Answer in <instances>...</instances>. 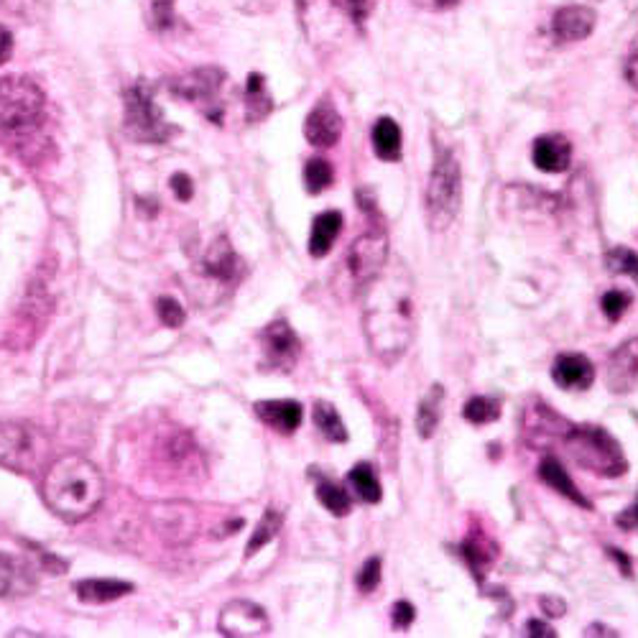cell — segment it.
I'll use <instances>...</instances> for the list:
<instances>
[{
	"label": "cell",
	"mask_w": 638,
	"mask_h": 638,
	"mask_svg": "<svg viewBox=\"0 0 638 638\" xmlns=\"http://www.w3.org/2000/svg\"><path fill=\"white\" fill-rule=\"evenodd\" d=\"M526 633H529V636H547V638L557 636V631H554V628H549L547 623H539V621H529Z\"/></svg>",
	"instance_id": "bcb514c9"
},
{
	"label": "cell",
	"mask_w": 638,
	"mask_h": 638,
	"mask_svg": "<svg viewBox=\"0 0 638 638\" xmlns=\"http://www.w3.org/2000/svg\"><path fill=\"white\" fill-rule=\"evenodd\" d=\"M49 465H52V442L44 429L16 419L0 422V468L34 478L46 473Z\"/></svg>",
	"instance_id": "3957f363"
},
{
	"label": "cell",
	"mask_w": 638,
	"mask_h": 638,
	"mask_svg": "<svg viewBox=\"0 0 638 638\" xmlns=\"http://www.w3.org/2000/svg\"><path fill=\"white\" fill-rule=\"evenodd\" d=\"M261 350H263V371L289 373L294 371L299 355H302V342L297 332L291 330L286 319H276L261 332Z\"/></svg>",
	"instance_id": "9c48e42d"
},
{
	"label": "cell",
	"mask_w": 638,
	"mask_h": 638,
	"mask_svg": "<svg viewBox=\"0 0 638 638\" xmlns=\"http://www.w3.org/2000/svg\"><path fill=\"white\" fill-rule=\"evenodd\" d=\"M631 304L633 297L623 289H610L608 294H603V299H600V307H603L605 317H608L610 322H618Z\"/></svg>",
	"instance_id": "d590c367"
},
{
	"label": "cell",
	"mask_w": 638,
	"mask_h": 638,
	"mask_svg": "<svg viewBox=\"0 0 638 638\" xmlns=\"http://www.w3.org/2000/svg\"><path fill=\"white\" fill-rule=\"evenodd\" d=\"M41 496L59 519L77 524L97 511L105 496L103 473L82 455H64L46 468Z\"/></svg>",
	"instance_id": "7a4b0ae2"
},
{
	"label": "cell",
	"mask_w": 638,
	"mask_h": 638,
	"mask_svg": "<svg viewBox=\"0 0 638 638\" xmlns=\"http://www.w3.org/2000/svg\"><path fill=\"white\" fill-rule=\"evenodd\" d=\"M373 149L383 161L401 159V128L394 118H381L373 126Z\"/></svg>",
	"instance_id": "484cf974"
},
{
	"label": "cell",
	"mask_w": 638,
	"mask_h": 638,
	"mask_svg": "<svg viewBox=\"0 0 638 638\" xmlns=\"http://www.w3.org/2000/svg\"><path fill=\"white\" fill-rule=\"evenodd\" d=\"M605 383L608 391L616 396H626L638 391V337L626 340L621 348L610 353L605 365Z\"/></svg>",
	"instance_id": "4fadbf2b"
},
{
	"label": "cell",
	"mask_w": 638,
	"mask_h": 638,
	"mask_svg": "<svg viewBox=\"0 0 638 638\" xmlns=\"http://www.w3.org/2000/svg\"><path fill=\"white\" fill-rule=\"evenodd\" d=\"M44 113V92L29 77L0 80V131L23 133L39 123Z\"/></svg>",
	"instance_id": "8992f818"
},
{
	"label": "cell",
	"mask_w": 638,
	"mask_h": 638,
	"mask_svg": "<svg viewBox=\"0 0 638 638\" xmlns=\"http://www.w3.org/2000/svg\"><path fill=\"white\" fill-rule=\"evenodd\" d=\"M146 16H149L151 29H171L174 26V0H146Z\"/></svg>",
	"instance_id": "e575fe53"
},
{
	"label": "cell",
	"mask_w": 638,
	"mask_h": 638,
	"mask_svg": "<svg viewBox=\"0 0 638 638\" xmlns=\"http://www.w3.org/2000/svg\"><path fill=\"white\" fill-rule=\"evenodd\" d=\"M442 406H445V388L432 386L422 401H419V411H416V432L419 437L429 439L439 427L442 419Z\"/></svg>",
	"instance_id": "d4e9b609"
},
{
	"label": "cell",
	"mask_w": 638,
	"mask_h": 638,
	"mask_svg": "<svg viewBox=\"0 0 638 638\" xmlns=\"http://www.w3.org/2000/svg\"><path fill=\"white\" fill-rule=\"evenodd\" d=\"M378 582H381V559L371 557L363 564V570H360L358 575L360 593H373L378 587Z\"/></svg>",
	"instance_id": "74e56055"
},
{
	"label": "cell",
	"mask_w": 638,
	"mask_h": 638,
	"mask_svg": "<svg viewBox=\"0 0 638 638\" xmlns=\"http://www.w3.org/2000/svg\"><path fill=\"white\" fill-rule=\"evenodd\" d=\"M156 312H159L161 325L171 327V330H177V327H182L184 319H187V312H184L182 304H179L177 299H171V297H161L159 302H156Z\"/></svg>",
	"instance_id": "8d00e7d4"
},
{
	"label": "cell",
	"mask_w": 638,
	"mask_h": 638,
	"mask_svg": "<svg viewBox=\"0 0 638 638\" xmlns=\"http://www.w3.org/2000/svg\"><path fill=\"white\" fill-rule=\"evenodd\" d=\"M572 424L564 422L562 414H557L554 409H549L542 399L531 401L524 411V439L526 445L534 447V450H542L549 447L557 437H564V432L570 429Z\"/></svg>",
	"instance_id": "7c38bea8"
},
{
	"label": "cell",
	"mask_w": 638,
	"mask_h": 638,
	"mask_svg": "<svg viewBox=\"0 0 638 638\" xmlns=\"http://www.w3.org/2000/svg\"><path fill=\"white\" fill-rule=\"evenodd\" d=\"M225 85V72L217 67H200L192 69L187 75L177 77L171 82V92L182 100H189V103L205 105L207 115L217 120L215 110H217V95L223 90Z\"/></svg>",
	"instance_id": "30bf717a"
},
{
	"label": "cell",
	"mask_w": 638,
	"mask_h": 638,
	"mask_svg": "<svg viewBox=\"0 0 638 638\" xmlns=\"http://www.w3.org/2000/svg\"><path fill=\"white\" fill-rule=\"evenodd\" d=\"M605 266L610 274L631 276L638 281V253H633L631 248H613L605 258Z\"/></svg>",
	"instance_id": "836d02e7"
},
{
	"label": "cell",
	"mask_w": 638,
	"mask_h": 638,
	"mask_svg": "<svg viewBox=\"0 0 638 638\" xmlns=\"http://www.w3.org/2000/svg\"><path fill=\"white\" fill-rule=\"evenodd\" d=\"M388 263V235L383 230H371L363 233L353 245H350L348 258H345V271L355 289H363L373 276Z\"/></svg>",
	"instance_id": "ba28073f"
},
{
	"label": "cell",
	"mask_w": 638,
	"mask_h": 638,
	"mask_svg": "<svg viewBox=\"0 0 638 638\" xmlns=\"http://www.w3.org/2000/svg\"><path fill=\"white\" fill-rule=\"evenodd\" d=\"M531 159H534L536 169L547 171V174H562L572 164V143L564 136H559V133L536 138Z\"/></svg>",
	"instance_id": "d6986e66"
},
{
	"label": "cell",
	"mask_w": 638,
	"mask_h": 638,
	"mask_svg": "<svg viewBox=\"0 0 638 638\" xmlns=\"http://www.w3.org/2000/svg\"><path fill=\"white\" fill-rule=\"evenodd\" d=\"M304 136L317 149H330L342 136V118L330 100H319L304 120Z\"/></svg>",
	"instance_id": "9a60e30c"
},
{
	"label": "cell",
	"mask_w": 638,
	"mask_h": 638,
	"mask_svg": "<svg viewBox=\"0 0 638 638\" xmlns=\"http://www.w3.org/2000/svg\"><path fill=\"white\" fill-rule=\"evenodd\" d=\"M256 414L261 422L274 427L276 432L291 434L297 432L299 424H302L304 409L297 401H258Z\"/></svg>",
	"instance_id": "ffe728a7"
},
{
	"label": "cell",
	"mask_w": 638,
	"mask_h": 638,
	"mask_svg": "<svg viewBox=\"0 0 638 638\" xmlns=\"http://www.w3.org/2000/svg\"><path fill=\"white\" fill-rule=\"evenodd\" d=\"M616 526L623 531H638V493H636V501H633L626 511L618 513Z\"/></svg>",
	"instance_id": "b9f144b4"
},
{
	"label": "cell",
	"mask_w": 638,
	"mask_h": 638,
	"mask_svg": "<svg viewBox=\"0 0 638 638\" xmlns=\"http://www.w3.org/2000/svg\"><path fill=\"white\" fill-rule=\"evenodd\" d=\"M598 16L587 6H564L554 13L552 34L559 44H575L593 34Z\"/></svg>",
	"instance_id": "2e32d148"
},
{
	"label": "cell",
	"mask_w": 638,
	"mask_h": 638,
	"mask_svg": "<svg viewBox=\"0 0 638 638\" xmlns=\"http://www.w3.org/2000/svg\"><path fill=\"white\" fill-rule=\"evenodd\" d=\"M539 605H542L544 613H547L549 618L564 616V610H567V605H564V600H562V598H552V595H544V598L539 600Z\"/></svg>",
	"instance_id": "ee69618b"
},
{
	"label": "cell",
	"mask_w": 638,
	"mask_h": 638,
	"mask_svg": "<svg viewBox=\"0 0 638 638\" xmlns=\"http://www.w3.org/2000/svg\"><path fill=\"white\" fill-rule=\"evenodd\" d=\"M562 442L572 460L590 473L603 475V478H621L628 470L621 445L605 429L590 427V424L570 427L564 432Z\"/></svg>",
	"instance_id": "277c9868"
},
{
	"label": "cell",
	"mask_w": 638,
	"mask_h": 638,
	"mask_svg": "<svg viewBox=\"0 0 638 638\" xmlns=\"http://www.w3.org/2000/svg\"><path fill=\"white\" fill-rule=\"evenodd\" d=\"M342 8L348 13V18L353 23H363L365 18L371 16L373 11V0H342Z\"/></svg>",
	"instance_id": "f35d334b"
},
{
	"label": "cell",
	"mask_w": 638,
	"mask_h": 638,
	"mask_svg": "<svg viewBox=\"0 0 638 638\" xmlns=\"http://www.w3.org/2000/svg\"><path fill=\"white\" fill-rule=\"evenodd\" d=\"M317 498L319 503H322V506H325L330 513H335V516H345V513H350L348 490L342 488V485L332 483V480H319Z\"/></svg>",
	"instance_id": "1f68e13d"
},
{
	"label": "cell",
	"mask_w": 638,
	"mask_h": 638,
	"mask_svg": "<svg viewBox=\"0 0 638 638\" xmlns=\"http://www.w3.org/2000/svg\"><path fill=\"white\" fill-rule=\"evenodd\" d=\"M340 230H342V215L337 210H327L322 212V215L314 217L312 235H309V253H312L314 258L327 256L332 245H335Z\"/></svg>",
	"instance_id": "7402d4cb"
},
{
	"label": "cell",
	"mask_w": 638,
	"mask_h": 638,
	"mask_svg": "<svg viewBox=\"0 0 638 638\" xmlns=\"http://www.w3.org/2000/svg\"><path fill=\"white\" fill-rule=\"evenodd\" d=\"M279 0H235V6L245 13H266L274 11Z\"/></svg>",
	"instance_id": "7bdbcfd3"
},
{
	"label": "cell",
	"mask_w": 638,
	"mask_h": 638,
	"mask_svg": "<svg viewBox=\"0 0 638 638\" xmlns=\"http://www.w3.org/2000/svg\"><path fill=\"white\" fill-rule=\"evenodd\" d=\"M332 179H335V174H332L330 161L309 159L307 166H304V184H307L309 194L325 192L332 184Z\"/></svg>",
	"instance_id": "d6a6232c"
},
{
	"label": "cell",
	"mask_w": 638,
	"mask_h": 638,
	"mask_svg": "<svg viewBox=\"0 0 638 638\" xmlns=\"http://www.w3.org/2000/svg\"><path fill=\"white\" fill-rule=\"evenodd\" d=\"M75 593L85 603H113V600L133 593V585L123 580H97V577H90V580L77 582Z\"/></svg>",
	"instance_id": "cb8c5ba5"
},
{
	"label": "cell",
	"mask_w": 638,
	"mask_h": 638,
	"mask_svg": "<svg viewBox=\"0 0 638 638\" xmlns=\"http://www.w3.org/2000/svg\"><path fill=\"white\" fill-rule=\"evenodd\" d=\"M391 616H394L396 626L409 628L411 621L416 618V610H414V605L409 603V600H399V603L394 605V610H391Z\"/></svg>",
	"instance_id": "60d3db41"
},
{
	"label": "cell",
	"mask_w": 638,
	"mask_h": 638,
	"mask_svg": "<svg viewBox=\"0 0 638 638\" xmlns=\"http://www.w3.org/2000/svg\"><path fill=\"white\" fill-rule=\"evenodd\" d=\"M626 80L638 90V54H633L626 64Z\"/></svg>",
	"instance_id": "7dc6e473"
},
{
	"label": "cell",
	"mask_w": 638,
	"mask_h": 638,
	"mask_svg": "<svg viewBox=\"0 0 638 638\" xmlns=\"http://www.w3.org/2000/svg\"><path fill=\"white\" fill-rule=\"evenodd\" d=\"M11 52H13V36H11V31L3 29V26H0V64L8 62V57H11Z\"/></svg>",
	"instance_id": "f6af8a7d"
},
{
	"label": "cell",
	"mask_w": 638,
	"mask_h": 638,
	"mask_svg": "<svg viewBox=\"0 0 638 638\" xmlns=\"http://www.w3.org/2000/svg\"><path fill=\"white\" fill-rule=\"evenodd\" d=\"M281 524H284V516H281L279 511H274V508H268V511L263 513L261 524H258L256 531H253L251 542H248V549H245V557H253L256 552H261V549L266 547L276 534H279Z\"/></svg>",
	"instance_id": "4dcf8cb0"
},
{
	"label": "cell",
	"mask_w": 638,
	"mask_h": 638,
	"mask_svg": "<svg viewBox=\"0 0 638 638\" xmlns=\"http://www.w3.org/2000/svg\"><path fill=\"white\" fill-rule=\"evenodd\" d=\"M363 332L368 348L381 363L394 365L414 340V279L401 258L386 266L360 289Z\"/></svg>",
	"instance_id": "6da1fadb"
},
{
	"label": "cell",
	"mask_w": 638,
	"mask_h": 638,
	"mask_svg": "<svg viewBox=\"0 0 638 638\" xmlns=\"http://www.w3.org/2000/svg\"><path fill=\"white\" fill-rule=\"evenodd\" d=\"M348 480H350V485H353L355 493H358L360 501H365V503L381 501V496H383L381 483H378L376 473H373V468L368 465V462H360V465H355V468L348 473Z\"/></svg>",
	"instance_id": "f1b7e54d"
},
{
	"label": "cell",
	"mask_w": 638,
	"mask_h": 638,
	"mask_svg": "<svg viewBox=\"0 0 638 638\" xmlns=\"http://www.w3.org/2000/svg\"><path fill=\"white\" fill-rule=\"evenodd\" d=\"M169 184H171V192L177 194V200H182V202L192 200L194 184H192V179L187 177V174H182V171H177V174L171 177Z\"/></svg>",
	"instance_id": "ab89813d"
},
{
	"label": "cell",
	"mask_w": 638,
	"mask_h": 638,
	"mask_svg": "<svg viewBox=\"0 0 638 638\" xmlns=\"http://www.w3.org/2000/svg\"><path fill=\"white\" fill-rule=\"evenodd\" d=\"M126 136L138 143H166L174 136V126H169L159 105L154 103L146 85H136L126 92V120H123Z\"/></svg>",
	"instance_id": "52a82bcc"
},
{
	"label": "cell",
	"mask_w": 638,
	"mask_h": 638,
	"mask_svg": "<svg viewBox=\"0 0 638 638\" xmlns=\"http://www.w3.org/2000/svg\"><path fill=\"white\" fill-rule=\"evenodd\" d=\"M460 552H462V557L468 559L470 570L475 572L478 582H483L485 572L490 570V564L496 562L498 547H496V542H493V539H490L488 534H483L480 529H475V531H470L468 539L462 542Z\"/></svg>",
	"instance_id": "44dd1931"
},
{
	"label": "cell",
	"mask_w": 638,
	"mask_h": 638,
	"mask_svg": "<svg viewBox=\"0 0 638 638\" xmlns=\"http://www.w3.org/2000/svg\"><path fill=\"white\" fill-rule=\"evenodd\" d=\"M220 631L230 638H256L271 631L266 610L253 600H230L220 610Z\"/></svg>",
	"instance_id": "8fae6325"
},
{
	"label": "cell",
	"mask_w": 638,
	"mask_h": 638,
	"mask_svg": "<svg viewBox=\"0 0 638 638\" xmlns=\"http://www.w3.org/2000/svg\"><path fill=\"white\" fill-rule=\"evenodd\" d=\"M539 478H542L552 490L562 493L564 498H570L572 503H577V506L590 508V501L582 496L580 488L575 485V480L567 475V470L562 468V462L554 460V457H544L542 465H539Z\"/></svg>",
	"instance_id": "603a6c76"
},
{
	"label": "cell",
	"mask_w": 638,
	"mask_h": 638,
	"mask_svg": "<svg viewBox=\"0 0 638 638\" xmlns=\"http://www.w3.org/2000/svg\"><path fill=\"white\" fill-rule=\"evenodd\" d=\"M552 378L564 391H585L593 386L595 368L582 353H562L554 360Z\"/></svg>",
	"instance_id": "ac0fdd59"
},
{
	"label": "cell",
	"mask_w": 638,
	"mask_h": 638,
	"mask_svg": "<svg viewBox=\"0 0 638 638\" xmlns=\"http://www.w3.org/2000/svg\"><path fill=\"white\" fill-rule=\"evenodd\" d=\"M314 424L319 427V432L325 434L330 442H348V429L342 424L340 414H337L335 406L330 401H317L314 404Z\"/></svg>",
	"instance_id": "83f0119b"
},
{
	"label": "cell",
	"mask_w": 638,
	"mask_h": 638,
	"mask_svg": "<svg viewBox=\"0 0 638 638\" xmlns=\"http://www.w3.org/2000/svg\"><path fill=\"white\" fill-rule=\"evenodd\" d=\"M457 3H460V0H434V6L437 8H452L457 6Z\"/></svg>",
	"instance_id": "f907efd6"
},
{
	"label": "cell",
	"mask_w": 638,
	"mask_h": 638,
	"mask_svg": "<svg viewBox=\"0 0 638 638\" xmlns=\"http://www.w3.org/2000/svg\"><path fill=\"white\" fill-rule=\"evenodd\" d=\"M628 11H638V0H626Z\"/></svg>",
	"instance_id": "816d5d0a"
},
{
	"label": "cell",
	"mask_w": 638,
	"mask_h": 638,
	"mask_svg": "<svg viewBox=\"0 0 638 638\" xmlns=\"http://www.w3.org/2000/svg\"><path fill=\"white\" fill-rule=\"evenodd\" d=\"M585 636H618V631H610V628H605V626H600V623H595V626L587 628Z\"/></svg>",
	"instance_id": "681fc988"
},
{
	"label": "cell",
	"mask_w": 638,
	"mask_h": 638,
	"mask_svg": "<svg viewBox=\"0 0 638 638\" xmlns=\"http://www.w3.org/2000/svg\"><path fill=\"white\" fill-rule=\"evenodd\" d=\"M462 205V177L455 154L439 151L427 184V225L432 233H445Z\"/></svg>",
	"instance_id": "5b68a950"
},
{
	"label": "cell",
	"mask_w": 638,
	"mask_h": 638,
	"mask_svg": "<svg viewBox=\"0 0 638 638\" xmlns=\"http://www.w3.org/2000/svg\"><path fill=\"white\" fill-rule=\"evenodd\" d=\"M462 416L475 427H483V424L496 422L501 416V401L493 399V396H473L462 409Z\"/></svg>",
	"instance_id": "f546056e"
},
{
	"label": "cell",
	"mask_w": 638,
	"mask_h": 638,
	"mask_svg": "<svg viewBox=\"0 0 638 638\" xmlns=\"http://www.w3.org/2000/svg\"><path fill=\"white\" fill-rule=\"evenodd\" d=\"M39 585L34 564L26 557L0 552V600H16L31 595Z\"/></svg>",
	"instance_id": "5bb4252c"
},
{
	"label": "cell",
	"mask_w": 638,
	"mask_h": 638,
	"mask_svg": "<svg viewBox=\"0 0 638 638\" xmlns=\"http://www.w3.org/2000/svg\"><path fill=\"white\" fill-rule=\"evenodd\" d=\"M608 554L613 559H616V564H621L623 567V575L626 577H631V562H628V557L623 552H618V549H608Z\"/></svg>",
	"instance_id": "c3c4849f"
},
{
	"label": "cell",
	"mask_w": 638,
	"mask_h": 638,
	"mask_svg": "<svg viewBox=\"0 0 638 638\" xmlns=\"http://www.w3.org/2000/svg\"><path fill=\"white\" fill-rule=\"evenodd\" d=\"M202 274L217 284H235L240 279V261L225 235L215 238V243L202 256Z\"/></svg>",
	"instance_id": "e0dca14e"
},
{
	"label": "cell",
	"mask_w": 638,
	"mask_h": 638,
	"mask_svg": "<svg viewBox=\"0 0 638 638\" xmlns=\"http://www.w3.org/2000/svg\"><path fill=\"white\" fill-rule=\"evenodd\" d=\"M274 103H271V97L266 92V80H263L258 72H253L248 77V85H245V110H248V120L256 123V120L266 118L271 113Z\"/></svg>",
	"instance_id": "4316f807"
}]
</instances>
